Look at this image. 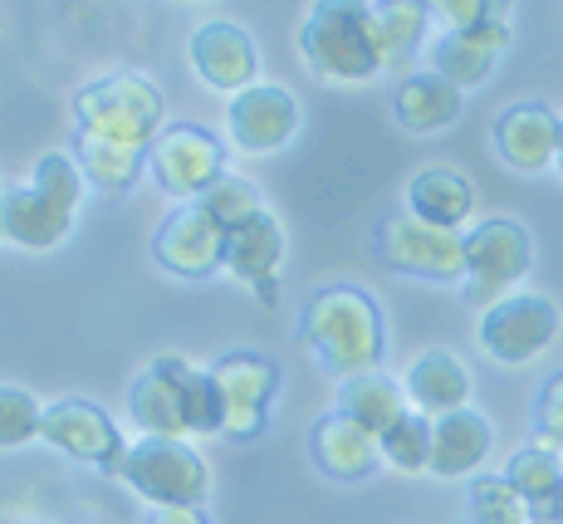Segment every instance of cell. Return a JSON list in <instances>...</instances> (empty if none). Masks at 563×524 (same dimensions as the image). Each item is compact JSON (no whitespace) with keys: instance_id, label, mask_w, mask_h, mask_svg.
Wrapping results in <instances>:
<instances>
[{"instance_id":"obj_1","label":"cell","mask_w":563,"mask_h":524,"mask_svg":"<svg viewBox=\"0 0 563 524\" xmlns=\"http://www.w3.org/2000/svg\"><path fill=\"white\" fill-rule=\"evenodd\" d=\"M299 338L319 353L339 382L383 373L387 358V324L377 299L358 285H323L299 309Z\"/></svg>"},{"instance_id":"obj_2","label":"cell","mask_w":563,"mask_h":524,"mask_svg":"<svg viewBox=\"0 0 563 524\" xmlns=\"http://www.w3.org/2000/svg\"><path fill=\"white\" fill-rule=\"evenodd\" d=\"M84 172L74 152H45L25 182L0 187V240L15 250H54L74 236L84 201Z\"/></svg>"},{"instance_id":"obj_3","label":"cell","mask_w":563,"mask_h":524,"mask_svg":"<svg viewBox=\"0 0 563 524\" xmlns=\"http://www.w3.org/2000/svg\"><path fill=\"white\" fill-rule=\"evenodd\" d=\"M74 138H93V143L123 148V152H153L162 138V118H167V98L147 74L113 69L89 79L69 103Z\"/></svg>"},{"instance_id":"obj_4","label":"cell","mask_w":563,"mask_h":524,"mask_svg":"<svg viewBox=\"0 0 563 524\" xmlns=\"http://www.w3.org/2000/svg\"><path fill=\"white\" fill-rule=\"evenodd\" d=\"M299 50H305L309 69L329 84H367L387 69L373 6L363 0H319L305 15Z\"/></svg>"},{"instance_id":"obj_5","label":"cell","mask_w":563,"mask_h":524,"mask_svg":"<svg viewBox=\"0 0 563 524\" xmlns=\"http://www.w3.org/2000/svg\"><path fill=\"white\" fill-rule=\"evenodd\" d=\"M123 485H133L137 500L153 510H201L211 495V466L197 446L167 441V436H137L128 446Z\"/></svg>"},{"instance_id":"obj_6","label":"cell","mask_w":563,"mask_h":524,"mask_svg":"<svg viewBox=\"0 0 563 524\" xmlns=\"http://www.w3.org/2000/svg\"><path fill=\"white\" fill-rule=\"evenodd\" d=\"M534 270V236L525 231L510 216H495L465 231V280L461 294L475 309H490V304L510 299L515 285H525V275Z\"/></svg>"},{"instance_id":"obj_7","label":"cell","mask_w":563,"mask_h":524,"mask_svg":"<svg viewBox=\"0 0 563 524\" xmlns=\"http://www.w3.org/2000/svg\"><path fill=\"white\" fill-rule=\"evenodd\" d=\"M377 255L387 270L407 280H427V285H461L465 280V236L437 231V226L417 221L411 211H393L377 221Z\"/></svg>"},{"instance_id":"obj_8","label":"cell","mask_w":563,"mask_h":524,"mask_svg":"<svg viewBox=\"0 0 563 524\" xmlns=\"http://www.w3.org/2000/svg\"><path fill=\"white\" fill-rule=\"evenodd\" d=\"M216 397H221V432L231 441H255L269 427V402L279 392V363L265 353H251V348H235V353H221L211 368Z\"/></svg>"},{"instance_id":"obj_9","label":"cell","mask_w":563,"mask_h":524,"mask_svg":"<svg viewBox=\"0 0 563 524\" xmlns=\"http://www.w3.org/2000/svg\"><path fill=\"white\" fill-rule=\"evenodd\" d=\"M147 172L167 196H177L181 206L201 201L216 182H225V143L201 123H172L162 128V138L147 152Z\"/></svg>"},{"instance_id":"obj_10","label":"cell","mask_w":563,"mask_h":524,"mask_svg":"<svg viewBox=\"0 0 563 524\" xmlns=\"http://www.w3.org/2000/svg\"><path fill=\"white\" fill-rule=\"evenodd\" d=\"M40 441L64 451L69 461L93 466L103 476H123L128 461V441L123 432L113 427L103 407H93L89 397H59L45 407V422H40Z\"/></svg>"},{"instance_id":"obj_11","label":"cell","mask_w":563,"mask_h":524,"mask_svg":"<svg viewBox=\"0 0 563 524\" xmlns=\"http://www.w3.org/2000/svg\"><path fill=\"white\" fill-rule=\"evenodd\" d=\"M475 338L500 368H525L559 338V304L549 294H510L481 314Z\"/></svg>"},{"instance_id":"obj_12","label":"cell","mask_w":563,"mask_h":524,"mask_svg":"<svg viewBox=\"0 0 563 524\" xmlns=\"http://www.w3.org/2000/svg\"><path fill=\"white\" fill-rule=\"evenodd\" d=\"M187 358H153L128 387V417L137 422L143 436H167V441H187Z\"/></svg>"},{"instance_id":"obj_13","label":"cell","mask_w":563,"mask_h":524,"mask_svg":"<svg viewBox=\"0 0 563 524\" xmlns=\"http://www.w3.org/2000/svg\"><path fill=\"white\" fill-rule=\"evenodd\" d=\"M225 128H231V143L251 157L279 152L299 133V98L285 84H255L225 103Z\"/></svg>"},{"instance_id":"obj_14","label":"cell","mask_w":563,"mask_h":524,"mask_svg":"<svg viewBox=\"0 0 563 524\" xmlns=\"http://www.w3.org/2000/svg\"><path fill=\"white\" fill-rule=\"evenodd\" d=\"M153 260L177 280H211L216 270H225V236L216 231L211 216L191 201L157 226Z\"/></svg>"},{"instance_id":"obj_15","label":"cell","mask_w":563,"mask_h":524,"mask_svg":"<svg viewBox=\"0 0 563 524\" xmlns=\"http://www.w3.org/2000/svg\"><path fill=\"white\" fill-rule=\"evenodd\" d=\"M490 143H495V157L510 172L539 177V172H549L559 162L563 118L549 103H515L490 123Z\"/></svg>"},{"instance_id":"obj_16","label":"cell","mask_w":563,"mask_h":524,"mask_svg":"<svg viewBox=\"0 0 563 524\" xmlns=\"http://www.w3.org/2000/svg\"><path fill=\"white\" fill-rule=\"evenodd\" d=\"M191 69L216 94L235 98V94L255 89L260 50H255L251 30L235 25V20H206L197 35H191Z\"/></svg>"},{"instance_id":"obj_17","label":"cell","mask_w":563,"mask_h":524,"mask_svg":"<svg viewBox=\"0 0 563 524\" xmlns=\"http://www.w3.org/2000/svg\"><path fill=\"white\" fill-rule=\"evenodd\" d=\"M510 15H495L485 25H471V30H446V35L431 45V74H441L446 84L456 89H481L485 79L495 74L500 54L510 50Z\"/></svg>"},{"instance_id":"obj_18","label":"cell","mask_w":563,"mask_h":524,"mask_svg":"<svg viewBox=\"0 0 563 524\" xmlns=\"http://www.w3.org/2000/svg\"><path fill=\"white\" fill-rule=\"evenodd\" d=\"M285 226L275 221V211H265L260 221H251L245 231H235L225 240V275H235L260 304L279 299V270H285Z\"/></svg>"},{"instance_id":"obj_19","label":"cell","mask_w":563,"mask_h":524,"mask_svg":"<svg viewBox=\"0 0 563 524\" xmlns=\"http://www.w3.org/2000/svg\"><path fill=\"white\" fill-rule=\"evenodd\" d=\"M309 456L329 480L339 485H353V480H367L383 461V446H377L373 432H363L358 422H349L343 412H323L309 432Z\"/></svg>"},{"instance_id":"obj_20","label":"cell","mask_w":563,"mask_h":524,"mask_svg":"<svg viewBox=\"0 0 563 524\" xmlns=\"http://www.w3.org/2000/svg\"><path fill=\"white\" fill-rule=\"evenodd\" d=\"M402 392H407L411 412H421V417H446V412L471 407V368H465L451 348H427V353L411 358Z\"/></svg>"},{"instance_id":"obj_21","label":"cell","mask_w":563,"mask_h":524,"mask_svg":"<svg viewBox=\"0 0 563 524\" xmlns=\"http://www.w3.org/2000/svg\"><path fill=\"white\" fill-rule=\"evenodd\" d=\"M490 446H495L490 417H481L475 407L446 412V417L431 422V476L441 480L475 476L485 466V456H490Z\"/></svg>"},{"instance_id":"obj_22","label":"cell","mask_w":563,"mask_h":524,"mask_svg":"<svg viewBox=\"0 0 563 524\" xmlns=\"http://www.w3.org/2000/svg\"><path fill=\"white\" fill-rule=\"evenodd\" d=\"M407 211L417 216V221L437 226V231H461V226L471 221V211H475V187H471V177H465V172L437 162V167L411 172Z\"/></svg>"},{"instance_id":"obj_23","label":"cell","mask_w":563,"mask_h":524,"mask_svg":"<svg viewBox=\"0 0 563 524\" xmlns=\"http://www.w3.org/2000/svg\"><path fill=\"white\" fill-rule=\"evenodd\" d=\"M461 108H465V94L456 89V84L441 79V74H431V69L407 74V79L397 84V94H393V118L417 138L451 128L461 118Z\"/></svg>"},{"instance_id":"obj_24","label":"cell","mask_w":563,"mask_h":524,"mask_svg":"<svg viewBox=\"0 0 563 524\" xmlns=\"http://www.w3.org/2000/svg\"><path fill=\"white\" fill-rule=\"evenodd\" d=\"M505 480L515 485V495L525 500L529 524H559L563 510V461L554 451H539V446H525L505 461Z\"/></svg>"},{"instance_id":"obj_25","label":"cell","mask_w":563,"mask_h":524,"mask_svg":"<svg viewBox=\"0 0 563 524\" xmlns=\"http://www.w3.org/2000/svg\"><path fill=\"white\" fill-rule=\"evenodd\" d=\"M333 412H343L349 422H358L363 432H373L377 441H383V436L411 412V402H407V392H402V382L397 378L363 373V378L339 382V407Z\"/></svg>"},{"instance_id":"obj_26","label":"cell","mask_w":563,"mask_h":524,"mask_svg":"<svg viewBox=\"0 0 563 524\" xmlns=\"http://www.w3.org/2000/svg\"><path fill=\"white\" fill-rule=\"evenodd\" d=\"M74 162H79L84 182L103 196H123L137 187L147 167V152H123V148H108L93 143V138H74Z\"/></svg>"},{"instance_id":"obj_27","label":"cell","mask_w":563,"mask_h":524,"mask_svg":"<svg viewBox=\"0 0 563 524\" xmlns=\"http://www.w3.org/2000/svg\"><path fill=\"white\" fill-rule=\"evenodd\" d=\"M373 20H377L383 59H387V69H393V64H407L411 54H417L421 35H427L431 6H421V0H383V6H373Z\"/></svg>"},{"instance_id":"obj_28","label":"cell","mask_w":563,"mask_h":524,"mask_svg":"<svg viewBox=\"0 0 563 524\" xmlns=\"http://www.w3.org/2000/svg\"><path fill=\"white\" fill-rule=\"evenodd\" d=\"M197 206H201L206 216H211V221H216V231H221L225 240H231L235 231H245V226L260 221V216L269 211V206H265V196H260V192H255L245 177H225V182H216V187L206 192Z\"/></svg>"},{"instance_id":"obj_29","label":"cell","mask_w":563,"mask_h":524,"mask_svg":"<svg viewBox=\"0 0 563 524\" xmlns=\"http://www.w3.org/2000/svg\"><path fill=\"white\" fill-rule=\"evenodd\" d=\"M465 510H471V524H529L525 500L515 495V485L505 476H475Z\"/></svg>"},{"instance_id":"obj_30","label":"cell","mask_w":563,"mask_h":524,"mask_svg":"<svg viewBox=\"0 0 563 524\" xmlns=\"http://www.w3.org/2000/svg\"><path fill=\"white\" fill-rule=\"evenodd\" d=\"M377 446H383V461L397 466V471H407V476L431 471V417L407 412V417L397 422V427L387 432Z\"/></svg>"},{"instance_id":"obj_31","label":"cell","mask_w":563,"mask_h":524,"mask_svg":"<svg viewBox=\"0 0 563 524\" xmlns=\"http://www.w3.org/2000/svg\"><path fill=\"white\" fill-rule=\"evenodd\" d=\"M40 422H45V407L25 387H5L0 382V451L30 446L40 436Z\"/></svg>"},{"instance_id":"obj_32","label":"cell","mask_w":563,"mask_h":524,"mask_svg":"<svg viewBox=\"0 0 563 524\" xmlns=\"http://www.w3.org/2000/svg\"><path fill=\"white\" fill-rule=\"evenodd\" d=\"M529 436H534L529 446H539V451H554V456H559V446H563V373H554V378L544 382V387H539Z\"/></svg>"},{"instance_id":"obj_33","label":"cell","mask_w":563,"mask_h":524,"mask_svg":"<svg viewBox=\"0 0 563 524\" xmlns=\"http://www.w3.org/2000/svg\"><path fill=\"white\" fill-rule=\"evenodd\" d=\"M431 15L446 20V30H471V25L495 20V15H510V6H495V0H437Z\"/></svg>"},{"instance_id":"obj_34","label":"cell","mask_w":563,"mask_h":524,"mask_svg":"<svg viewBox=\"0 0 563 524\" xmlns=\"http://www.w3.org/2000/svg\"><path fill=\"white\" fill-rule=\"evenodd\" d=\"M147 524H211L206 510H153Z\"/></svg>"},{"instance_id":"obj_35","label":"cell","mask_w":563,"mask_h":524,"mask_svg":"<svg viewBox=\"0 0 563 524\" xmlns=\"http://www.w3.org/2000/svg\"><path fill=\"white\" fill-rule=\"evenodd\" d=\"M554 172H559V177H563V143H559V162H554Z\"/></svg>"},{"instance_id":"obj_36","label":"cell","mask_w":563,"mask_h":524,"mask_svg":"<svg viewBox=\"0 0 563 524\" xmlns=\"http://www.w3.org/2000/svg\"><path fill=\"white\" fill-rule=\"evenodd\" d=\"M559 524H563V510H559Z\"/></svg>"}]
</instances>
